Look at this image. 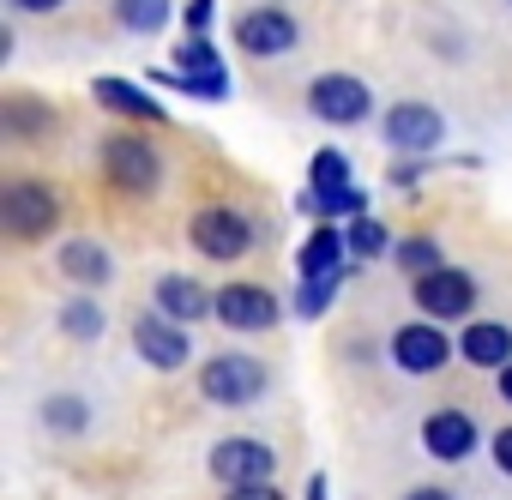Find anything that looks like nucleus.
<instances>
[{
	"instance_id": "16",
	"label": "nucleus",
	"mask_w": 512,
	"mask_h": 500,
	"mask_svg": "<svg viewBox=\"0 0 512 500\" xmlns=\"http://www.w3.org/2000/svg\"><path fill=\"white\" fill-rule=\"evenodd\" d=\"M476 416L470 410H434L428 422H422V446H428V458H440V464H458V458H470L476 452Z\"/></svg>"
},
{
	"instance_id": "11",
	"label": "nucleus",
	"mask_w": 512,
	"mask_h": 500,
	"mask_svg": "<svg viewBox=\"0 0 512 500\" xmlns=\"http://www.w3.org/2000/svg\"><path fill=\"white\" fill-rule=\"evenodd\" d=\"M211 320L229 326V332H272V326L284 320V308H278V296L260 290V284H223Z\"/></svg>"
},
{
	"instance_id": "18",
	"label": "nucleus",
	"mask_w": 512,
	"mask_h": 500,
	"mask_svg": "<svg viewBox=\"0 0 512 500\" xmlns=\"http://www.w3.org/2000/svg\"><path fill=\"white\" fill-rule=\"evenodd\" d=\"M55 272L73 278V284H85V290H103V284L115 278V260H109V247H103V241L79 235V241H67L61 254H55Z\"/></svg>"
},
{
	"instance_id": "22",
	"label": "nucleus",
	"mask_w": 512,
	"mask_h": 500,
	"mask_svg": "<svg viewBox=\"0 0 512 500\" xmlns=\"http://www.w3.org/2000/svg\"><path fill=\"white\" fill-rule=\"evenodd\" d=\"M115 25L133 37H157L169 25V0H115Z\"/></svg>"
},
{
	"instance_id": "20",
	"label": "nucleus",
	"mask_w": 512,
	"mask_h": 500,
	"mask_svg": "<svg viewBox=\"0 0 512 500\" xmlns=\"http://www.w3.org/2000/svg\"><path fill=\"white\" fill-rule=\"evenodd\" d=\"M458 356L470 362V368H506L512 362V332L500 326V320H470L464 332H458Z\"/></svg>"
},
{
	"instance_id": "23",
	"label": "nucleus",
	"mask_w": 512,
	"mask_h": 500,
	"mask_svg": "<svg viewBox=\"0 0 512 500\" xmlns=\"http://www.w3.org/2000/svg\"><path fill=\"white\" fill-rule=\"evenodd\" d=\"M344 235H350V254H356V266H362V260H380L386 247H392L386 223H380V217H368V211H356V217L344 223Z\"/></svg>"
},
{
	"instance_id": "25",
	"label": "nucleus",
	"mask_w": 512,
	"mask_h": 500,
	"mask_svg": "<svg viewBox=\"0 0 512 500\" xmlns=\"http://www.w3.org/2000/svg\"><path fill=\"white\" fill-rule=\"evenodd\" d=\"M344 278H350V272H332V278H302V290H296V302H290V308H296L302 320H320V314L332 308V296L344 290Z\"/></svg>"
},
{
	"instance_id": "34",
	"label": "nucleus",
	"mask_w": 512,
	"mask_h": 500,
	"mask_svg": "<svg viewBox=\"0 0 512 500\" xmlns=\"http://www.w3.org/2000/svg\"><path fill=\"white\" fill-rule=\"evenodd\" d=\"M500 398H506V404H512V362H506V368H500Z\"/></svg>"
},
{
	"instance_id": "6",
	"label": "nucleus",
	"mask_w": 512,
	"mask_h": 500,
	"mask_svg": "<svg viewBox=\"0 0 512 500\" xmlns=\"http://www.w3.org/2000/svg\"><path fill=\"white\" fill-rule=\"evenodd\" d=\"M308 109H314V121H326V127H362V121L374 115V91H368L356 73H320V79L308 85Z\"/></svg>"
},
{
	"instance_id": "19",
	"label": "nucleus",
	"mask_w": 512,
	"mask_h": 500,
	"mask_svg": "<svg viewBox=\"0 0 512 500\" xmlns=\"http://www.w3.org/2000/svg\"><path fill=\"white\" fill-rule=\"evenodd\" d=\"M157 308L169 314V320H211L217 314V296L199 284V278H181V272H169V278H157Z\"/></svg>"
},
{
	"instance_id": "32",
	"label": "nucleus",
	"mask_w": 512,
	"mask_h": 500,
	"mask_svg": "<svg viewBox=\"0 0 512 500\" xmlns=\"http://www.w3.org/2000/svg\"><path fill=\"white\" fill-rule=\"evenodd\" d=\"M404 500H458V494H452V488H434V482H428V488H410Z\"/></svg>"
},
{
	"instance_id": "30",
	"label": "nucleus",
	"mask_w": 512,
	"mask_h": 500,
	"mask_svg": "<svg viewBox=\"0 0 512 500\" xmlns=\"http://www.w3.org/2000/svg\"><path fill=\"white\" fill-rule=\"evenodd\" d=\"M488 452H494V464H500V476H512V428H500Z\"/></svg>"
},
{
	"instance_id": "8",
	"label": "nucleus",
	"mask_w": 512,
	"mask_h": 500,
	"mask_svg": "<svg viewBox=\"0 0 512 500\" xmlns=\"http://www.w3.org/2000/svg\"><path fill=\"white\" fill-rule=\"evenodd\" d=\"M187 241L199 247L205 260H241L253 247V223L241 211H229V205H205V211L187 217Z\"/></svg>"
},
{
	"instance_id": "3",
	"label": "nucleus",
	"mask_w": 512,
	"mask_h": 500,
	"mask_svg": "<svg viewBox=\"0 0 512 500\" xmlns=\"http://www.w3.org/2000/svg\"><path fill=\"white\" fill-rule=\"evenodd\" d=\"M308 193H314V211L332 217V223L368 211L362 187H350V157H344L338 145H320V151H314V163H308Z\"/></svg>"
},
{
	"instance_id": "26",
	"label": "nucleus",
	"mask_w": 512,
	"mask_h": 500,
	"mask_svg": "<svg viewBox=\"0 0 512 500\" xmlns=\"http://www.w3.org/2000/svg\"><path fill=\"white\" fill-rule=\"evenodd\" d=\"M103 326H109V314H103L97 302H67V308H61V332H67V338H79V344L103 338Z\"/></svg>"
},
{
	"instance_id": "24",
	"label": "nucleus",
	"mask_w": 512,
	"mask_h": 500,
	"mask_svg": "<svg viewBox=\"0 0 512 500\" xmlns=\"http://www.w3.org/2000/svg\"><path fill=\"white\" fill-rule=\"evenodd\" d=\"M43 422H49L55 434H85V428H91V404L73 398V392H55V398H43Z\"/></svg>"
},
{
	"instance_id": "14",
	"label": "nucleus",
	"mask_w": 512,
	"mask_h": 500,
	"mask_svg": "<svg viewBox=\"0 0 512 500\" xmlns=\"http://www.w3.org/2000/svg\"><path fill=\"white\" fill-rule=\"evenodd\" d=\"M133 350L145 356V368L175 374V368H187V326L169 320L163 308H157V314H139V320H133Z\"/></svg>"
},
{
	"instance_id": "7",
	"label": "nucleus",
	"mask_w": 512,
	"mask_h": 500,
	"mask_svg": "<svg viewBox=\"0 0 512 500\" xmlns=\"http://www.w3.org/2000/svg\"><path fill=\"white\" fill-rule=\"evenodd\" d=\"M452 362V338L440 332V320H410V326H398L392 332V368L398 374H410V380H428V374H440Z\"/></svg>"
},
{
	"instance_id": "35",
	"label": "nucleus",
	"mask_w": 512,
	"mask_h": 500,
	"mask_svg": "<svg viewBox=\"0 0 512 500\" xmlns=\"http://www.w3.org/2000/svg\"><path fill=\"white\" fill-rule=\"evenodd\" d=\"M308 500H326V476H314V482H308Z\"/></svg>"
},
{
	"instance_id": "17",
	"label": "nucleus",
	"mask_w": 512,
	"mask_h": 500,
	"mask_svg": "<svg viewBox=\"0 0 512 500\" xmlns=\"http://www.w3.org/2000/svg\"><path fill=\"white\" fill-rule=\"evenodd\" d=\"M356 254H350V235L326 217L302 247H296V278H332V272H350Z\"/></svg>"
},
{
	"instance_id": "28",
	"label": "nucleus",
	"mask_w": 512,
	"mask_h": 500,
	"mask_svg": "<svg viewBox=\"0 0 512 500\" xmlns=\"http://www.w3.org/2000/svg\"><path fill=\"white\" fill-rule=\"evenodd\" d=\"M223 500H284V494H278L272 482H241V488H229Z\"/></svg>"
},
{
	"instance_id": "9",
	"label": "nucleus",
	"mask_w": 512,
	"mask_h": 500,
	"mask_svg": "<svg viewBox=\"0 0 512 500\" xmlns=\"http://www.w3.org/2000/svg\"><path fill=\"white\" fill-rule=\"evenodd\" d=\"M205 464H211V476H217L223 488H241V482H272L278 452H272L266 440H253V434H229V440L211 446Z\"/></svg>"
},
{
	"instance_id": "33",
	"label": "nucleus",
	"mask_w": 512,
	"mask_h": 500,
	"mask_svg": "<svg viewBox=\"0 0 512 500\" xmlns=\"http://www.w3.org/2000/svg\"><path fill=\"white\" fill-rule=\"evenodd\" d=\"M416 175H422V163H398V169H392V181H398V187H410Z\"/></svg>"
},
{
	"instance_id": "29",
	"label": "nucleus",
	"mask_w": 512,
	"mask_h": 500,
	"mask_svg": "<svg viewBox=\"0 0 512 500\" xmlns=\"http://www.w3.org/2000/svg\"><path fill=\"white\" fill-rule=\"evenodd\" d=\"M187 31H193V37L211 31V0H187Z\"/></svg>"
},
{
	"instance_id": "12",
	"label": "nucleus",
	"mask_w": 512,
	"mask_h": 500,
	"mask_svg": "<svg viewBox=\"0 0 512 500\" xmlns=\"http://www.w3.org/2000/svg\"><path fill=\"white\" fill-rule=\"evenodd\" d=\"M416 308L428 320H464L476 308V278L458 272V266H434V272L416 278Z\"/></svg>"
},
{
	"instance_id": "5",
	"label": "nucleus",
	"mask_w": 512,
	"mask_h": 500,
	"mask_svg": "<svg viewBox=\"0 0 512 500\" xmlns=\"http://www.w3.org/2000/svg\"><path fill=\"white\" fill-rule=\"evenodd\" d=\"M0 223H7V235H19V241H43L61 223V199L43 181H7L0 187Z\"/></svg>"
},
{
	"instance_id": "10",
	"label": "nucleus",
	"mask_w": 512,
	"mask_h": 500,
	"mask_svg": "<svg viewBox=\"0 0 512 500\" xmlns=\"http://www.w3.org/2000/svg\"><path fill=\"white\" fill-rule=\"evenodd\" d=\"M103 169H109V181L127 187V193H157V181H163V157L145 145V133H115V139H103Z\"/></svg>"
},
{
	"instance_id": "13",
	"label": "nucleus",
	"mask_w": 512,
	"mask_h": 500,
	"mask_svg": "<svg viewBox=\"0 0 512 500\" xmlns=\"http://www.w3.org/2000/svg\"><path fill=\"white\" fill-rule=\"evenodd\" d=\"M235 43H241V55H253V61H272V55H290V49L302 43V31H296V19L278 13V7H253V13L235 19Z\"/></svg>"
},
{
	"instance_id": "21",
	"label": "nucleus",
	"mask_w": 512,
	"mask_h": 500,
	"mask_svg": "<svg viewBox=\"0 0 512 500\" xmlns=\"http://www.w3.org/2000/svg\"><path fill=\"white\" fill-rule=\"evenodd\" d=\"M0 121H7L19 139H43V133L55 127V109L37 103V97H19V91H13V97H0Z\"/></svg>"
},
{
	"instance_id": "27",
	"label": "nucleus",
	"mask_w": 512,
	"mask_h": 500,
	"mask_svg": "<svg viewBox=\"0 0 512 500\" xmlns=\"http://www.w3.org/2000/svg\"><path fill=\"white\" fill-rule=\"evenodd\" d=\"M398 266L422 278V272H434V266H446V260H440V247H434V241H398Z\"/></svg>"
},
{
	"instance_id": "4",
	"label": "nucleus",
	"mask_w": 512,
	"mask_h": 500,
	"mask_svg": "<svg viewBox=\"0 0 512 500\" xmlns=\"http://www.w3.org/2000/svg\"><path fill=\"white\" fill-rule=\"evenodd\" d=\"M199 392H205L211 404L241 410V404H253V398L266 392V362H260V356H235V350H223V356H211V362L199 368Z\"/></svg>"
},
{
	"instance_id": "15",
	"label": "nucleus",
	"mask_w": 512,
	"mask_h": 500,
	"mask_svg": "<svg viewBox=\"0 0 512 500\" xmlns=\"http://www.w3.org/2000/svg\"><path fill=\"white\" fill-rule=\"evenodd\" d=\"M91 97H97V109H109V115H121V121H145V127H169V115H163V103H157L151 91H139L133 79H121V73H103V79H91Z\"/></svg>"
},
{
	"instance_id": "31",
	"label": "nucleus",
	"mask_w": 512,
	"mask_h": 500,
	"mask_svg": "<svg viewBox=\"0 0 512 500\" xmlns=\"http://www.w3.org/2000/svg\"><path fill=\"white\" fill-rule=\"evenodd\" d=\"M13 7H19V13H61L67 0H13Z\"/></svg>"
},
{
	"instance_id": "2",
	"label": "nucleus",
	"mask_w": 512,
	"mask_h": 500,
	"mask_svg": "<svg viewBox=\"0 0 512 500\" xmlns=\"http://www.w3.org/2000/svg\"><path fill=\"white\" fill-rule=\"evenodd\" d=\"M380 139H386V151H398V157H434L440 139H446V115H440L434 103H392V109L380 115Z\"/></svg>"
},
{
	"instance_id": "1",
	"label": "nucleus",
	"mask_w": 512,
	"mask_h": 500,
	"mask_svg": "<svg viewBox=\"0 0 512 500\" xmlns=\"http://www.w3.org/2000/svg\"><path fill=\"white\" fill-rule=\"evenodd\" d=\"M145 79H157V85H175V91H193V97H205V103H223V97H229V73H223L217 49H211L205 37H187V43L175 49V67H163V73H145Z\"/></svg>"
}]
</instances>
